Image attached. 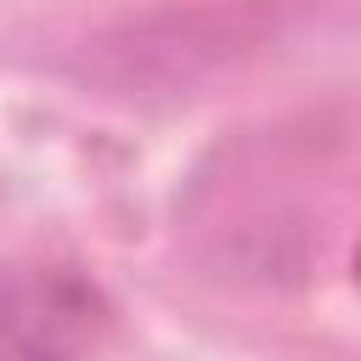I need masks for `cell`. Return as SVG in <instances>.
<instances>
[{
  "label": "cell",
  "mask_w": 361,
  "mask_h": 361,
  "mask_svg": "<svg viewBox=\"0 0 361 361\" xmlns=\"http://www.w3.org/2000/svg\"><path fill=\"white\" fill-rule=\"evenodd\" d=\"M107 333L102 288L73 265L0 271V361H90Z\"/></svg>",
  "instance_id": "obj_1"
}]
</instances>
